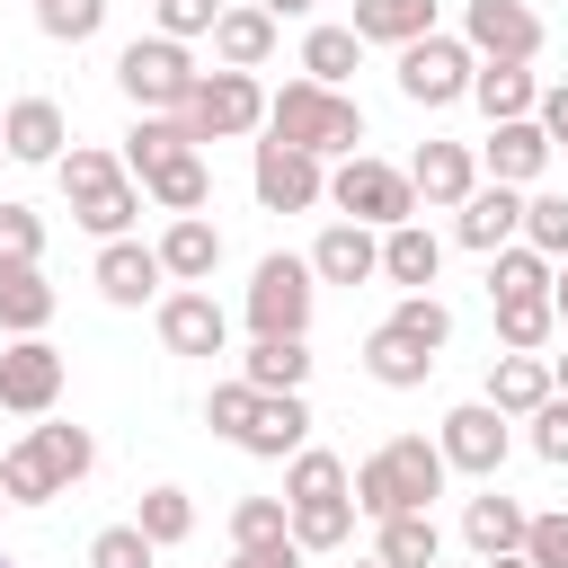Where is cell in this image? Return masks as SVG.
Segmentation results:
<instances>
[{
  "instance_id": "cell-13",
  "label": "cell",
  "mask_w": 568,
  "mask_h": 568,
  "mask_svg": "<svg viewBox=\"0 0 568 568\" xmlns=\"http://www.w3.org/2000/svg\"><path fill=\"white\" fill-rule=\"evenodd\" d=\"M53 399H62V346L18 337V346L0 355V408H18V417H53Z\"/></svg>"
},
{
  "instance_id": "cell-8",
  "label": "cell",
  "mask_w": 568,
  "mask_h": 568,
  "mask_svg": "<svg viewBox=\"0 0 568 568\" xmlns=\"http://www.w3.org/2000/svg\"><path fill=\"white\" fill-rule=\"evenodd\" d=\"M186 124H195V142H240V133H257L266 124V89H257V71H204L195 80V98L178 106Z\"/></svg>"
},
{
  "instance_id": "cell-58",
  "label": "cell",
  "mask_w": 568,
  "mask_h": 568,
  "mask_svg": "<svg viewBox=\"0 0 568 568\" xmlns=\"http://www.w3.org/2000/svg\"><path fill=\"white\" fill-rule=\"evenodd\" d=\"M355 568H382V559H355Z\"/></svg>"
},
{
  "instance_id": "cell-22",
  "label": "cell",
  "mask_w": 568,
  "mask_h": 568,
  "mask_svg": "<svg viewBox=\"0 0 568 568\" xmlns=\"http://www.w3.org/2000/svg\"><path fill=\"white\" fill-rule=\"evenodd\" d=\"M364 373H373L382 390H417V382L435 373V346H426V337H408L399 320H382V328L364 337Z\"/></svg>"
},
{
  "instance_id": "cell-6",
  "label": "cell",
  "mask_w": 568,
  "mask_h": 568,
  "mask_svg": "<svg viewBox=\"0 0 568 568\" xmlns=\"http://www.w3.org/2000/svg\"><path fill=\"white\" fill-rule=\"evenodd\" d=\"M311 302H320L311 257H293V248L257 257V275H248V328L257 337H311Z\"/></svg>"
},
{
  "instance_id": "cell-29",
  "label": "cell",
  "mask_w": 568,
  "mask_h": 568,
  "mask_svg": "<svg viewBox=\"0 0 568 568\" xmlns=\"http://www.w3.org/2000/svg\"><path fill=\"white\" fill-rule=\"evenodd\" d=\"M470 98H479L488 124H506V115H532V106H541V80H532V62H479Z\"/></svg>"
},
{
  "instance_id": "cell-12",
  "label": "cell",
  "mask_w": 568,
  "mask_h": 568,
  "mask_svg": "<svg viewBox=\"0 0 568 568\" xmlns=\"http://www.w3.org/2000/svg\"><path fill=\"white\" fill-rule=\"evenodd\" d=\"M160 346L169 355H222L231 346V311L204 284H178V293H160Z\"/></svg>"
},
{
  "instance_id": "cell-40",
  "label": "cell",
  "mask_w": 568,
  "mask_h": 568,
  "mask_svg": "<svg viewBox=\"0 0 568 568\" xmlns=\"http://www.w3.org/2000/svg\"><path fill=\"white\" fill-rule=\"evenodd\" d=\"M355 515H364L355 497H302V506H293V541H302V550H337V541L355 532Z\"/></svg>"
},
{
  "instance_id": "cell-16",
  "label": "cell",
  "mask_w": 568,
  "mask_h": 568,
  "mask_svg": "<svg viewBox=\"0 0 568 568\" xmlns=\"http://www.w3.org/2000/svg\"><path fill=\"white\" fill-rule=\"evenodd\" d=\"M453 240L462 248H479V257H497V248H515L524 240V186H470V204L453 213Z\"/></svg>"
},
{
  "instance_id": "cell-3",
  "label": "cell",
  "mask_w": 568,
  "mask_h": 568,
  "mask_svg": "<svg viewBox=\"0 0 568 568\" xmlns=\"http://www.w3.org/2000/svg\"><path fill=\"white\" fill-rule=\"evenodd\" d=\"M53 178H62L80 231H98V240H124V231H133V213H142V178L124 169V151H89V142H71V151L53 160Z\"/></svg>"
},
{
  "instance_id": "cell-46",
  "label": "cell",
  "mask_w": 568,
  "mask_h": 568,
  "mask_svg": "<svg viewBox=\"0 0 568 568\" xmlns=\"http://www.w3.org/2000/svg\"><path fill=\"white\" fill-rule=\"evenodd\" d=\"M390 320H399V328H408V337H426V346H435V355H444V346H453V311H444V302H435V293H399V311H390Z\"/></svg>"
},
{
  "instance_id": "cell-9",
  "label": "cell",
  "mask_w": 568,
  "mask_h": 568,
  "mask_svg": "<svg viewBox=\"0 0 568 568\" xmlns=\"http://www.w3.org/2000/svg\"><path fill=\"white\" fill-rule=\"evenodd\" d=\"M248 186H257L266 213H311V204H328V169H320V151H293V142H275V133L257 142Z\"/></svg>"
},
{
  "instance_id": "cell-60",
  "label": "cell",
  "mask_w": 568,
  "mask_h": 568,
  "mask_svg": "<svg viewBox=\"0 0 568 568\" xmlns=\"http://www.w3.org/2000/svg\"><path fill=\"white\" fill-rule=\"evenodd\" d=\"M0 568H9V559H0Z\"/></svg>"
},
{
  "instance_id": "cell-56",
  "label": "cell",
  "mask_w": 568,
  "mask_h": 568,
  "mask_svg": "<svg viewBox=\"0 0 568 568\" xmlns=\"http://www.w3.org/2000/svg\"><path fill=\"white\" fill-rule=\"evenodd\" d=\"M479 568H532V559H524V550H497V559H479Z\"/></svg>"
},
{
  "instance_id": "cell-34",
  "label": "cell",
  "mask_w": 568,
  "mask_h": 568,
  "mask_svg": "<svg viewBox=\"0 0 568 568\" xmlns=\"http://www.w3.org/2000/svg\"><path fill=\"white\" fill-rule=\"evenodd\" d=\"M364 62V36L355 27H311L302 36V80H320V89H346V71Z\"/></svg>"
},
{
  "instance_id": "cell-44",
  "label": "cell",
  "mask_w": 568,
  "mask_h": 568,
  "mask_svg": "<svg viewBox=\"0 0 568 568\" xmlns=\"http://www.w3.org/2000/svg\"><path fill=\"white\" fill-rule=\"evenodd\" d=\"M524 240L559 266L568 257V195H524Z\"/></svg>"
},
{
  "instance_id": "cell-1",
  "label": "cell",
  "mask_w": 568,
  "mask_h": 568,
  "mask_svg": "<svg viewBox=\"0 0 568 568\" xmlns=\"http://www.w3.org/2000/svg\"><path fill=\"white\" fill-rule=\"evenodd\" d=\"M444 479H453L444 444H426V435H390L382 453L355 462V506H364L373 524H382V515H417V506L444 497Z\"/></svg>"
},
{
  "instance_id": "cell-28",
  "label": "cell",
  "mask_w": 568,
  "mask_h": 568,
  "mask_svg": "<svg viewBox=\"0 0 568 568\" xmlns=\"http://www.w3.org/2000/svg\"><path fill=\"white\" fill-rule=\"evenodd\" d=\"M364 44H417V36H435V0H355V18H346Z\"/></svg>"
},
{
  "instance_id": "cell-50",
  "label": "cell",
  "mask_w": 568,
  "mask_h": 568,
  "mask_svg": "<svg viewBox=\"0 0 568 568\" xmlns=\"http://www.w3.org/2000/svg\"><path fill=\"white\" fill-rule=\"evenodd\" d=\"M0 257H36L44 266V222L27 204H0Z\"/></svg>"
},
{
  "instance_id": "cell-18",
  "label": "cell",
  "mask_w": 568,
  "mask_h": 568,
  "mask_svg": "<svg viewBox=\"0 0 568 568\" xmlns=\"http://www.w3.org/2000/svg\"><path fill=\"white\" fill-rule=\"evenodd\" d=\"M89 284H98L115 311H142V302L169 284V266H160V248H142V240H106L98 266H89Z\"/></svg>"
},
{
  "instance_id": "cell-21",
  "label": "cell",
  "mask_w": 568,
  "mask_h": 568,
  "mask_svg": "<svg viewBox=\"0 0 568 568\" xmlns=\"http://www.w3.org/2000/svg\"><path fill=\"white\" fill-rule=\"evenodd\" d=\"M151 248H160L169 284H213V266H222V231H213L204 213H169V231H160Z\"/></svg>"
},
{
  "instance_id": "cell-41",
  "label": "cell",
  "mask_w": 568,
  "mask_h": 568,
  "mask_svg": "<svg viewBox=\"0 0 568 568\" xmlns=\"http://www.w3.org/2000/svg\"><path fill=\"white\" fill-rule=\"evenodd\" d=\"M133 524L160 541V550H178L186 532H195V497L186 488H142V506H133Z\"/></svg>"
},
{
  "instance_id": "cell-33",
  "label": "cell",
  "mask_w": 568,
  "mask_h": 568,
  "mask_svg": "<svg viewBox=\"0 0 568 568\" xmlns=\"http://www.w3.org/2000/svg\"><path fill=\"white\" fill-rule=\"evenodd\" d=\"M497 337H506L515 355H541V346L559 337V302H550V293H506V302H497Z\"/></svg>"
},
{
  "instance_id": "cell-27",
  "label": "cell",
  "mask_w": 568,
  "mask_h": 568,
  "mask_svg": "<svg viewBox=\"0 0 568 568\" xmlns=\"http://www.w3.org/2000/svg\"><path fill=\"white\" fill-rule=\"evenodd\" d=\"M435 266H444V240H435L426 222H390V231H382V275H390L399 293H426Z\"/></svg>"
},
{
  "instance_id": "cell-17",
  "label": "cell",
  "mask_w": 568,
  "mask_h": 568,
  "mask_svg": "<svg viewBox=\"0 0 568 568\" xmlns=\"http://www.w3.org/2000/svg\"><path fill=\"white\" fill-rule=\"evenodd\" d=\"M311 275H320V284H373V275H382V231L337 213V222L311 240Z\"/></svg>"
},
{
  "instance_id": "cell-23",
  "label": "cell",
  "mask_w": 568,
  "mask_h": 568,
  "mask_svg": "<svg viewBox=\"0 0 568 568\" xmlns=\"http://www.w3.org/2000/svg\"><path fill=\"white\" fill-rule=\"evenodd\" d=\"M44 320H53L44 266H36V257H0V328H9V337H44Z\"/></svg>"
},
{
  "instance_id": "cell-59",
  "label": "cell",
  "mask_w": 568,
  "mask_h": 568,
  "mask_svg": "<svg viewBox=\"0 0 568 568\" xmlns=\"http://www.w3.org/2000/svg\"><path fill=\"white\" fill-rule=\"evenodd\" d=\"M0 506H9V488H0Z\"/></svg>"
},
{
  "instance_id": "cell-53",
  "label": "cell",
  "mask_w": 568,
  "mask_h": 568,
  "mask_svg": "<svg viewBox=\"0 0 568 568\" xmlns=\"http://www.w3.org/2000/svg\"><path fill=\"white\" fill-rule=\"evenodd\" d=\"M532 115H541V133H550V142H559V151H568V80H550V89H541V106H532Z\"/></svg>"
},
{
  "instance_id": "cell-35",
  "label": "cell",
  "mask_w": 568,
  "mask_h": 568,
  "mask_svg": "<svg viewBox=\"0 0 568 568\" xmlns=\"http://www.w3.org/2000/svg\"><path fill=\"white\" fill-rule=\"evenodd\" d=\"M142 195H151L160 213H204V204H213V178H204V160H195V151H178L169 169H151V178H142Z\"/></svg>"
},
{
  "instance_id": "cell-19",
  "label": "cell",
  "mask_w": 568,
  "mask_h": 568,
  "mask_svg": "<svg viewBox=\"0 0 568 568\" xmlns=\"http://www.w3.org/2000/svg\"><path fill=\"white\" fill-rule=\"evenodd\" d=\"M62 142H71V124H62V106H53V98H18V106H0V151H9V160L53 169V160H62Z\"/></svg>"
},
{
  "instance_id": "cell-48",
  "label": "cell",
  "mask_w": 568,
  "mask_h": 568,
  "mask_svg": "<svg viewBox=\"0 0 568 568\" xmlns=\"http://www.w3.org/2000/svg\"><path fill=\"white\" fill-rule=\"evenodd\" d=\"M532 453H541L550 470H568V390H550V399L532 408Z\"/></svg>"
},
{
  "instance_id": "cell-10",
  "label": "cell",
  "mask_w": 568,
  "mask_h": 568,
  "mask_svg": "<svg viewBox=\"0 0 568 568\" xmlns=\"http://www.w3.org/2000/svg\"><path fill=\"white\" fill-rule=\"evenodd\" d=\"M444 462L462 470V479H497L506 470V453H515V417L506 408H488V399H462L453 417H444Z\"/></svg>"
},
{
  "instance_id": "cell-26",
  "label": "cell",
  "mask_w": 568,
  "mask_h": 568,
  "mask_svg": "<svg viewBox=\"0 0 568 568\" xmlns=\"http://www.w3.org/2000/svg\"><path fill=\"white\" fill-rule=\"evenodd\" d=\"M275 27H284V18H266L257 0L222 9V18H213V62H231V71H257V62L275 53Z\"/></svg>"
},
{
  "instance_id": "cell-47",
  "label": "cell",
  "mask_w": 568,
  "mask_h": 568,
  "mask_svg": "<svg viewBox=\"0 0 568 568\" xmlns=\"http://www.w3.org/2000/svg\"><path fill=\"white\" fill-rule=\"evenodd\" d=\"M248 417H257V382H213V399H204V426L240 444V426H248Z\"/></svg>"
},
{
  "instance_id": "cell-54",
  "label": "cell",
  "mask_w": 568,
  "mask_h": 568,
  "mask_svg": "<svg viewBox=\"0 0 568 568\" xmlns=\"http://www.w3.org/2000/svg\"><path fill=\"white\" fill-rule=\"evenodd\" d=\"M257 9H266V18H311L320 0H257Z\"/></svg>"
},
{
  "instance_id": "cell-32",
  "label": "cell",
  "mask_w": 568,
  "mask_h": 568,
  "mask_svg": "<svg viewBox=\"0 0 568 568\" xmlns=\"http://www.w3.org/2000/svg\"><path fill=\"white\" fill-rule=\"evenodd\" d=\"M435 550H444V532H435L426 506L417 515H382V532H373V559L382 568H435Z\"/></svg>"
},
{
  "instance_id": "cell-39",
  "label": "cell",
  "mask_w": 568,
  "mask_h": 568,
  "mask_svg": "<svg viewBox=\"0 0 568 568\" xmlns=\"http://www.w3.org/2000/svg\"><path fill=\"white\" fill-rule=\"evenodd\" d=\"M0 488H9V506H53V497H62V479H53V462L36 453V435H27L18 453H0Z\"/></svg>"
},
{
  "instance_id": "cell-24",
  "label": "cell",
  "mask_w": 568,
  "mask_h": 568,
  "mask_svg": "<svg viewBox=\"0 0 568 568\" xmlns=\"http://www.w3.org/2000/svg\"><path fill=\"white\" fill-rule=\"evenodd\" d=\"M550 390H559V382H550V355H515V346H506V355L488 364V390H479V399L506 408V417H532Z\"/></svg>"
},
{
  "instance_id": "cell-42",
  "label": "cell",
  "mask_w": 568,
  "mask_h": 568,
  "mask_svg": "<svg viewBox=\"0 0 568 568\" xmlns=\"http://www.w3.org/2000/svg\"><path fill=\"white\" fill-rule=\"evenodd\" d=\"M248 541H293V506L284 497H240L231 506V550H248Z\"/></svg>"
},
{
  "instance_id": "cell-45",
  "label": "cell",
  "mask_w": 568,
  "mask_h": 568,
  "mask_svg": "<svg viewBox=\"0 0 568 568\" xmlns=\"http://www.w3.org/2000/svg\"><path fill=\"white\" fill-rule=\"evenodd\" d=\"M160 559V541L142 532V524H106L98 541H89V568H151Z\"/></svg>"
},
{
  "instance_id": "cell-43",
  "label": "cell",
  "mask_w": 568,
  "mask_h": 568,
  "mask_svg": "<svg viewBox=\"0 0 568 568\" xmlns=\"http://www.w3.org/2000/svg\"><path fill=\"white\" fill-rule=\"evenodd\" d=\"M36 27H44L53 44H89V36L106 27V0H36Z\"/></svg>"
},
{
  "instance_id": "cell-25",
  "label": "cell",
  "mask_w": 568,
  "mask_h": 568,
  "mask_svg": "<svg viewBox=\"0 0 568 568\" xmlns=\"http://www.w3.org/2000/svg\"><path fill=\"white\" fill-rule=\"evenodd\" d=\"M524 532H532V515H524V506H515L497 479H488V497H470V506H462V541H470L479 559H497V550H524Z\"/></svg>"
},
{
  "instance_id": "cell-57",
  "label": "cell",
  "mask_w": 568,
  "mask_h": 568,
  "mask_svg": "<svg viewBox=\"0 0 568 568\" xmlns=\"http://www.w3.org/2000/svg\"><path fill=\"white\" fill-rule=\"evenodd\" d=\"M550 382H559V390H568V355H550Z\"/></svg>"
},
{
  "instance_id": "cell-55",
  "label": "cell",
  "mask_w": 568,
  "mask_h": 568,
  "mask_svg": "<svg viewBox=\"0 0 568 568\" xmlns=\"http://www.w3.org/2000/svg\"><path fill=\"white\" fill-rule=\"evenodd\" d=\"M550 302H559V328H568V257H559V275H550Z\"/></svg>"
},
{
  "instance_id": "cell-49",
  "label": "cell",
  "mask_w": 568,
  "mask_h": 568,
  "mask_svg": "<svg viewBox=\"0 0 568 568\" xmlns=\"http://www.w3.org/2000/svg\"><path fill=\"white\" fill-rule=\"evenodd\" d=\"M151 18H160V36H213V18H222V0H151Z\"/></svg>"
},
{
  "instance_id": "cell-11",
  "label": "cell",
  "mask_w": 568,
  "mask_h": 568,
  "mask_svg": "<svg viewBox=\"0 0 568 568\" xmlns=\"http://www.w3.org/2000/svg\"><path fill=\"white\" fill-rule=\"evenodd\" d=\"M462 44L479 62H532L541 53V18L524 0H462Z\"/></svg>"
},
{
  "instance_id": "cell-52",
  "label": "cell",
  "mask_w": 568,
  "mask_h": 568,
  "mask_svg": "<svg viewBox=\"0 0 568 568\" xmlns=\"http://www.w3.org/2000/svg\"><path fill=\"white\" fill-rule=\"evenodd\" d=\"M231 568H302V541H248L231 550Z\"/></svg>"
},
{
  "instance_id": "cell-51",
  "label": "cell",
  "mask_w": 568,
  "mask_h": 568,
  "mask_svg": "<svg viewBox=\"0 0 568 568\" xmlns=\"http://www.w3.org/2000/svg\"><path fill=\"white\" fill-rule=\"evenodd\" d=\"M524 559H532V568H568V515H532Z\"/></svg>"
},
{
  "instance_id": "cell-15",
  "label": "cell",
  "mask_w": 568,
  "mask_h": 568,
  "mask_svg": "<svg viewBox=\"0 0 568 568\" xmlns=\"http://www.w3.org/2000/svg\"><path fill=\"white\" fill-rule=\"evenodd\" d=\"M550 133H541V115H506V124H488V142H479V169L497 178V186H532L541 169H550Z\"/></svg>"
},
{
  "instance_id": "cell-20",
  "label": "cell",
  "mask_w": 568,
  "mask_h": 568,
  "mask_svg": "<svg viewBox=\"0 0 568 568\" xmlns=\"http://www.w3.org/2000/svg\"><path fill=\"white\" fill-rule=\"evenodd\" d=\"M311 444V408H302V390H257V417L240 426V453H257V462H293Z\"/></svg>"
},
{
  "instance_id": "cell-2",
  "label": "cell",
  "mask_w": 568,
  "mask_h": 568,
  "mask_svg": "<svg viewBox=\"0 0 568 568\" xmlns=\"http://www.w3.org/2000/svg\"><path fill=\"white\" fill-rule=\"evenodd\" d=\"M266 133L293 142V151H320V160H355L364 142V106L346 89H320V80H284L266 98Z\"/></svg>"
},
{
  "instance_id": "cell-30",
  "label": "cell",
  "mask_w": 568,
  "mask_h": 568,
  "mask_svg": "<svg viewBox=\"0 0 568 568\" xmlns=\"http://www.w3.org/2000/svg\"><path fill=\"white\" fill-rule=\"evenodd\" d=\"M178 151H195V124H186V115H133V133H124V169H133V178L169 169Z\"/></svg>"
},
{
  "instance_id": "cell-38",
  "label": "cell",
  "mask_w": 568,
  "mask_h": 568,
  "mask_svg": "<svg viewBox=\"0 0 568 568\" xmlns=\"http://www.w3.org/2000/svg\"><path fill=\"white\" fill-rule=\"evenodd\" d=\"M36 453L53 462V479H62V497L89 479V462H98V444H89V426H62V417H44L36 426Z\"/></svg>"
},
{
  "instance_id": "cell-37",
  "label": "cell",
  "mask_w": 568,
  "mask_h": 568,
  "mask_svg": "<svg viewBox=\"0 0 568 568\" xmlns=\"http://www.w3.org/2000/svg\"><path fill=\"white\" fill-rule=\"evenodd\" d=\"M550 275H559V266H550L532 240H515V248L488 257V302H506V293H550Z\"/></svg>"
},
{
  "instance_id": "cell-14",
  "label": "cell",
  "mask_w": 568,
  "mask_h": 568,
  "mask_svg": "<svg viewBox=\"0 0 568 568\" xmlns=\"http://www.w3.org/2000/svg\"><path fill=\"white\" fill-rule=\"evenodd\" d=\"M408 186H417V204H426V213H462V204H470V186H479V151H470V142H417Z\"/></svg>"
},
{
  "instance_id": "cell-31",
  "label": "cell",
  "mask_w": 568,
  "mask_h": 568,
  "mask_svg": "<svg viewBox=\"0 0 568 568\" xmlns=\"http://www.w3.org/2000/svg\"><path fill=\"white\" fill-rule=\"evenodd\" d=\"M240 382H257V390H302V382H311V337H257V346L240 355Z\"/></svg>"
},
{
  "instance_id": "cell-36",
  "label": "cell",
  "mask_w": 568,
  "mask_h": 568,
  "mask_svg": "<svg viewBox=\"0 0 568 568\" xmlns=\"http://www.w3.org/2000/svg\"><path fill=\"white\" fill-rule=\"evenodd\" d=\"M302 497H355V470H346L337 453L302 444V453L284 462V506H302Z\"/></svg>"
},
{
  "instance_id": "cell-4",
  "label": "cell",
  "mask_w": 568,
  "mask_h": 568,
  "mask_svg": "<svg viewBox=\"0 0 568 568\" xmlns=\"http://www.w3.org/2000/svg\"><path fill=\"white\" fill-rule=\"evenodd\" d=\"M195 53L178 44V36H133L124 53H115V89L142 106V115H178L186 98H195Z\"/></svg>"
},
{
  "instance_id": "cell-7",
  "label": "cell",
  "mask_w": 568,
  "mask_h": 568,
  "mask_svg": "<svg viewBox=\"0 0 568 568\" xmlns=\"http://www.w3.org/2000/svg\"><path fill=\"white\" fill-rule=\"evenodd\" d=\"M470 80H479V53L462 44V36H417V44H399V98L408 106H453V98H470Z\"/></svg>"
},
{
  "instance_id": "cell-5",
  "label": "cell",
  "mask_w": 568,
  "mask_h": 568,
  "mask_svg": "<svg viewBox=\"0 0 568 568\" xmlns=\"http://www.w3.org/2000/svg\"><path fill=\"white\" fill-rule=\"evenodd\" d=\"M328 204H337L346 222H373V231L417 222V186H408V169H390V160H373V151H355V160L328 169Z\"/></svg>"
}]
</instances>
